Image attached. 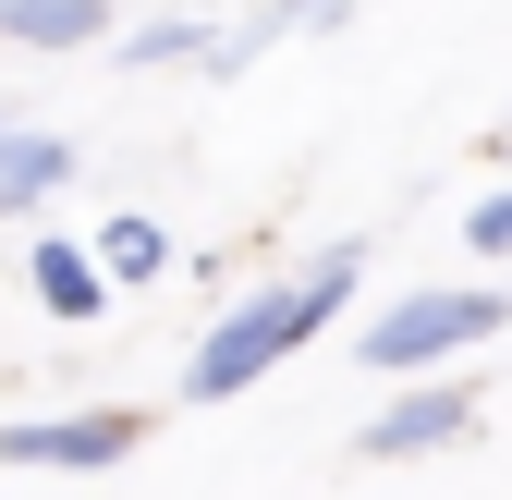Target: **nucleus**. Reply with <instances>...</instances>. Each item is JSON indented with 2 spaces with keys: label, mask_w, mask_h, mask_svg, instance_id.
<instances>
[{
  "label": "nucleus",
  "mask_w": 512,
  "mask_h": 500,
  "mask_svg": "<svg viewBox=\"0 0 512 500\" xmlns=\"http://www.w3.org/2000/svg\"><path fill=\"white\" fill-rule=\"evenodd\" d=\"M354 269H366V244H330L317 269H293V281H256L232 318L196 342V366H183V403H232V391H256L269 366L293 354V342H317L342 318V293H354Z\"/></svg>",
  "instance_id": "nucleus-1"
},
{
  "label": "nucleus",
  "mask_w": 512,
  "mask_h": 500,
  "mask_svg": "<svg viewBox=\"0 0 512 500\" xmlns=\"http://www.w3.org/2000/svg\"><path fill=\"white\" fill-rule=\"evenodd\" d=\"M500 318H512V305H500L488 281H427V293H403V305H378V318H366L354 366H378V379H439L452 354L500 342Z\"/></svg>",
  "instance_id": "nucleus-2"
},
{
  "label": "nucleus",
  "mask_w": 512,
  "mask_h": 500,
  "mask_svg": "<svg viewBox=\"0 0 512 500\" xmlns=\"http://www.w3.org/2000/svg\"><path fill=\"white\" fill-rule=\"evenodd\" d=\"M464 427H476V391H464V379H403L391 415L354 427V452H366V464H427V452H452Z\"/></svg>",
  "instance_id": "nucleus-3"
},
{
  "label": "nucleus",
  "mask_w": 512,
  "mask_h": 500,
  "mask_svg": "<svg viewBox=\"0 0 512 500\" xmlns=\"http://www.w3.org/2000/svg\"><path fill=\"white\" fill-rule=\"evenodd\" d=\"M135 452V415L122 403H86V415H25V427H0V464H49V476H98Z\"/></svg>",
  "instance_id": "nucleus-4"
},
{
  "label": "nucleus",
  "mask_w": 512,
  "mask_h": 500,
  "mask_svg": "<svg viewBox=\"0 0 512 500\" xmlns=\"http://www.w3.org/2000/svg\"><path fill=\"white\" fill-rule=\"evenodd\" d=\"M74 171H86V159H74V135H25V122H13V135H0V220L49 208Z\"/></svg>",
  "instance_id": "nucleus-5"
},
{
  "label": "nucleus",
  "mask_w": 512,
  "mask_h": 500,
  "mask_svg": "<svg viewBox=\"0 0 512 500\" xmlns=\"http://www.w3.org/2000/svg\"><path fill=\"white\" fill-rule=\"evenodd\" d=\"M25 281H37V305H49V318L61 330H86V318H110V281H98V257H86V244H37V257H25Z\"/></svg>",
  "instance_id": "nucleus-6"
},
{
  "label": "nucleus",
  "mask_w": 512,
  "mask_h": 500,
  "mask_svg": "<svg viewBox=\"0 0 512 500\" xmlns=\"http://www.w3.org/2000/svg\"><path fill=\"white\" fill-rule=\"evenodd\" d=\"M110 0H0V49H98Z\"/></svg>",
  "instance_id": "nucleus-7"
},
{
  "label": "nucleus",
  "mask_w": 512,
  "mask_h": 500,
  "mask_svg": "<svg viewBox=\"0 0 512 500\" xmlns=\"http://www.w3.org/2000/svg\"><path fill=\"white\" fill-rule=\"evenodd\" d=\"M86 257H98V281H110V293H147V281L171 269V232H159V220H135V208H122V220H110V232L86 244Z\"/></svg>",
  "instance_id": "nucleus-8"
},
{
  "label": "nucleus",
  "mask_w": 512,
  "mask_h": 500,
  "mask_svg": "<svg viewBox=\"0 0 512 500\" xmlns=\"http://www.w3.org/2000/svg\"><path fill=\"white\" fill-rule=\"evenodd\" d=\"M110 49H122V61H196V49H208V25H196V13H159V25H122Z\"/></svg>",
  "instance_id": "nucleus-9"
},
{
  "label": "nucleus",
  "mask_w": 512,
  "mask_h": 500,
  "mask_svg": "<svg viewBox=\"0 0 512 500\" xmlns=\"http://www.w3.org/2000/svg\"><path fill=\"white\" fill-rule=\"evenodd\" d=\"M464 244H476V257H512V183H500V196H476V220H464Z\"/></svg>",
  "instance_id": "nucleus-10"
},
{
  "label": "nucleus",
  "mask_w": 512,
  "mask_h": 500,
  "mask_svg": "<svg viewBox=\"0 0 512 500\" xmlns=\"http://www.w3.org/2000/svg\"><path fill=\"white\" fill-rule=\"evenodd\" d=\"M0 135H13V122H0Z\"/></svg>",
  "instance_id": "nucleus-11"
}]
</instances>
